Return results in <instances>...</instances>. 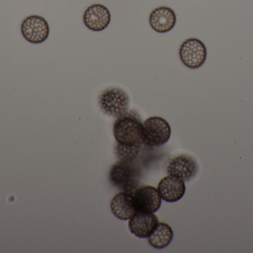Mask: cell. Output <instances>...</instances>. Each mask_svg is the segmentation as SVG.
<instances>
[{"mask_svg":"<svg viewBox=\"0 0 253 253\" xmlns=\"http://www.w3.org/2000/svg\"><path fill=\"white\" fill-rule=\"evenodd\" d=\"M113 132L119 144L129 146L143 144V123L136 111H128L117 117Z\"/></svg>","mask_w":253,"mask_h":253,"instance_id":"obj_1","label":"cell"},{"mask_svg":"<svg viewBox=\"0 0 253 253\" xmlns=\"http://www.w3.org/2000/svg\"><path fill=\"white\" fill-rule=\"evenodd\" d=\"M141 175V168L135 162L119 160L110 169L109 181L114 187L130 192L138 187Z\"/></svg>","mask_w":253,"mask_h":253,"instance_id":"obj_2","label":"cell"},{"mask_svg":"<svg viewBox=\"0 0 253 253\" xmlns=\"http://www.w3.org/2000/svg\"><path fill=\"white\" fill-rule=\"evenodd\" d=\"M98 105L103 114L117 118L129 111V95L121 88H107L99 94Z\"/></svg>","mask_w":253,"mask_h":253,"instance_id":"obj_3","label":"cell"},{"mask_svg":"<svg viewBox=\"0 0 253 253\" xmlns=\"http://www.w3.org/2000/svg\"><path fill=\"white\" fill-rule=\"evenodd\" d=\"M170 136V126L162 117L153 116L143 123V144L147 147L164 145L168 142Z\"/></svg>","mask_w":253,"mask_h":253,"instance_id":"obj_4","label":"cell"},{"mask_svg":"<svg viewBox=\"0 0 253 253\" xmlns=\"http://www.w3.org/2000/svg\"><path fill=\"white\" fill-rule=\"evenodd\" d=\"M207 55L206 46L199 39H187L180 46V59L186 67L191 69L202 67L206 61Z\"/></svg>","mask_w":253,"mask_h":253,"instance_id":"obj_5","label":"cell"},{"mask_svg":"<svg viewBox=\"0 0 253 253\" xmlns=\"http://www.w3.org/2000/svg\"><path fill=\"white\" fill-rule=\"evenodd\" d=\"M130 193L136 212L155 213L160 209L162 198L158 189L151 186H141L137 187Z\"/></svg>","mask_w":253,"mask_h":253,"instance_id":"obj_6","label":"cell"},{"mask_svg":"<svg viewBox=\"0 0 253 253\" xmlns=\"http://www.w3.org/2000/svg\"><path fill=\"white\" fill-rule=\"evenodd\" d=\"M197 161L191 155L186 154H178L171 157L167 165L168 175L175 177L188 182L195 178L199 172Z\"/></svg>","mask_w":253,"mask_h":253,"instance_id":"obj_7","label":"cell"},{"mask_svg":"<svg viewBox=\"0 0 253 253\" xmlns=\"http://www.w3.org/2000/svg\"><path fill=\"white\" fill-rule=\"evenodd\" d=\"M21 32L24 38L33 44L44 43L50 34V28L45 19L32 15L24 19L21 25Z\"/></svg>","mask_w":253,"mask_h":253,"instance_id":"obj_8","label":"cell"},{"mask_svg":"<svg viewBox=\"0 0 253 253\" xmlns=\"http://www.w3.org/2000/svg\"><path fill=\"white\" fill-rule=\"evenodd\" d=\"M159 218L154 213L136 212L129 220L128 227L134 236L139 239H147L159 224Z\"/></svg>","mask_w":253,"mask_h":253,"instance_id":"obj_9","label":"cell"},{"mask_svg":"<svg viewBox=\"0 0 253 253\" xmlns=\"http://www.w3.org/2000/svg\"><path fill=\"white\" fill-rule=\"evenodd\" d=\"M111 21V12L103 4H94L89 6L83 15L84 25L93 31H103L108 28Z\"/></svg>","mask_w":253,"mask_h":253,"instance_id":"obj_10","label":"cell"},{"mask_svg":"<svg viewBox=\"0 0 253 253\" xmlns=\"http://www.w3.org/2000/svg\"><path fill=\"white\" fill-rule=\"evenodd\" d=\"M158 191L162 200L174 203L182 199L185 194L186 186L182 180L168 175L161 180L158 185Z\"/></svg>","mask_w":253,"mask_h":253,"instance_id":"obj_11","label":"cell"},{"mask_svg":"<svg viewBox=\"0 0 253 253\" xmlns=\"http://www.w3.org/2000/svg\"><path fill=\"white\" fill-rule=\"evenodd\" d=\"M150 27L158 33L171 31L176 23V15L169 7H159L154 9L149 17Z\"/></svg>","mask_w":253,"mask_h":253,"instance_id":"obj_12","label":"cell"},{"mask_svg":"<svg viewBox=\"0 0 253 253\" xmlns=\"http://www.w3.org/2000/svg\"><path fill=\"white\" fill-rule=\"evenodd\" d=\"M113 214L123 221L129 220L136 212L130 192L123 191L113 198L111 203Z\"/></svg>","mask_w":253,"mask_h":253,"instance_id":"obj_13","label":"cell"},{"mask_svg":"<svg viewBox=\"0 0 253 253\" xmlns=\"http://www.w3.org/2000/svg\"><path fill=\"white\" fill-rule=\"evenodd\" d=\"M173 239V231L166 223H159L152 234L147 238L150 246L155 249L162 250L167 248Z\"/></svg>","mask_w":253,"mask_h":253,"instance_id":"obj_14","label":"cell"},{"mask_svg":"<svg viewBox=\"0 0 253 253\" xmlns=\"http://www.w3.org/2000/svg\"><path fill=\"white\" fill-rule=\"evenodd\" d=\"M144 145V144H142L139 145L129 146L117 143L114 152L119 160L133 162L138 157Z\"/></svg>","mask_w":253,"mask_h":253,"instance_id":"obj_15","label":"cell"}]
</instances>
